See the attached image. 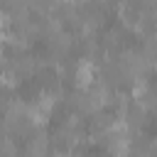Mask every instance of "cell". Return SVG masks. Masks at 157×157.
Wrapping results in <instances>:
<instances>
[{
	"mask_svg": "<svg viewBox=\"0 0 157 157\" xmlns=\"http://www.w3.org/2000/svg\"><path fill=\"white\" fill-rule=\"evenodd\" d=\"M20 83V78H17V74L12 71V69H5L2 74H0V86H5V88H15Z\"/></svg>",
	"mask_w": 157,
	"mask_h": 157,
	"instance_id": "obj_2",
	"label": "cell"
},
{
	"mask_svg": "<svg viewBox=\"0 0 157 157\" xmlns=\"http://www.w3.org/2000/svg\"><path fill=\"white\" fill-rule=\"evenodd\" d=\"M93 78H96V64L83 56V59L76 64V86H78V88H88V86L93 83Z\"/></svg>",
	"mask_w": 157,
	"mask_h": 157,
	"instance_id": "obj_1",
	"label": "cell"
}]
</instances>
